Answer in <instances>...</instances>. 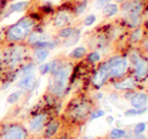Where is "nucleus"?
<instances>
[{"mask_svg": "<svg viewBox=\"0 0 148 139\" xmlns=\"http://www.w3.org/2000/svg\"><path fill=\"white\" fill-rule=\"evenodd\" d=\"M36 25L34 17L29 15L22 16L15 23L11 24L7 27L4 32V39L9 45L22 43L26 40L28 34L34 29Z\"/></svg>", "mask_w": 148, "mask_h": 139, "instance_id": "1", "label": "nucleus"}, {"mask_svg": "<svg viewBox=\"0 0 148 139\" xmlns=\"http://www.w3.org/2000/svg\"><path fill=\"white\" fill-rule=\"evenodd\" d=\"M27 47L25 43H16L11 45L0 53V67L7 70H14L18 67H21L25 63L27 57Z\"/></svg>", "mask_w": 148, "mask_h": 139, "instance_id": "2", "label": "nucleus"}, {"mask_svg": "<svg viewBox=\"0 0 148 139\" xmlns=\"http://www.w3.org/2000/svg\"><path fill=\"white\" fill-rule=\"evenodd\" d=\"M73 72V66L71 64H64L51 74V79L49 85V91L53 96L62 98L66 95L69 87L70 78Z\"/></svg>", "mask_w": 148, "mask_h": 139, "instance_id": "3", "label": "nucleus"}, {"mask_svg": "<svg viewBox=\"0 0 148 139\" xmlns=\"http://www.w3.org/2000/svg\"><path fill=\"white\" fill-rule=\"evenodd\" d=\"M29 132L21 123H9L0 131V139H28Z\"/></svg>", "mask_w": 148, "mask_h": 139, "instance_id": "4", "label": "nucleus"}, {"mask_svg": "<svg viewBox=\"0 0 148 139\" xmlns=\"http://www.w3.org/2000/svg\"><path fill=\"white\" fill-rule=\"evenodd\" d=\"M120 9L126 15V18H136L142 16L144 4L142 0H127L121 3Z\"/></svg>", "mask_w": 148, "mask_h": 139, "instance_id": "5", "label": "nucleus"}, {"mask_svg": "<svg viewBox=\"0 0 148 139\" xmlns=\"http://www.w3.org/2000/svg\"><path fill=\"white\" fill-rule=\"evenodd\" d=\"M91 111V106L88 102L82 100H76L73 101L71 105L68 107V114L70 117L74 119H84L89 115Z\"/></svg>", "mask_w": 148, "mask_h": 139, "instance_id": "6", "label": "nucleus"}, {"mask_svg": "<svg viewBox=\"0 0 148 139\" xmlns=\"http://www.w3.org/2000/svg\"><path fill=\"white\" fill-rule=\"evenodd\" d=\"M49 122V114L47 113H38L30 118L27 123V130L29 134L40 133L45 129V125Z\"/></svg>", "mask_w": 148, "mask_h": 139, "instance_id": "7", "label": "nucleus"}, {"mask_svg": "<svg viewBox=\"0 0 148 139\" xmlns=\"http://www.w3.org/2000/svg\"><path fill=\"white\" fill-rule=\"evenodd\" d=\"M109 76L113 78H119L123 76L127 70V60L125 58L114 57L111 58L109 61Z\"/></svg>", "mask_w": 148, "mask_h": 139, "instance_id": "8", "label": "nucleus"}, {"mask_svg": "<svg viewBox=\"0 0 148 139\" xmlns=\"http://www.w3.org/2000/svg\"><path fill=\"white\" fill-rule=\"evenodd\" d=\"M130 60L135 66V75L137 78H145L148 75V61L144 58L140 57L136 53H132Z\"/></svg>", "mask_w": 148, "mask_h": 139, "instance_id": "9", "label": "nucleus"}, {"mask_svg": "<svg viewBox=\"0 0 148 139\" xmlns=\"http://www.w3.org/2000/svg\"><path fill=\"white\" fill-rule=\"evenodd\" d=\"M75 18V14L72 13L71 11L66 9H62L56 13L55 17L53 19V24L55 27L57 28H62L64 26L71 25L72 21Z\"/></svg>", "mask_w": 148, "mask_h": 139, "instance_id": "10", "label": "nucleus"}, {"mask_svg": "<svg viewBox=\"0 0 148 139\" xmlns=\"http://www.w3.org/2000/svg\"><path fill=\"white\" fill-rule=\"evenodd\" d=\"M30 5L29 0H20V1H14L7 7V9H4V13L2 18H7L11 14L21 13L28 9Z\"/></svg>", "mask_w": 148, "mask_h": 139, "instance_id": "11", "label": "nucleus"}, {"mask_svg": "<svg viewBox=\"0 0 148 139\" xmlns=\"http://www.w3.org/2000/svg\"><path fill=\"white\" fill-rule=\"evenodd\" d=\"M36 83H37L36 75L34 73H31V74L24 75V76L20 77L19 81L17 82V88L25 93L31 92L34 89Z\"/></svg>", "mask_w": 148, "mask_h": 139, "instance_id": "12", "label": "nucleus"}, {"mask_svg": "<svg viewBox=\"0 0 148 139\" xmlns=\"http://www.w3.org/2000/svg\"><path fill=\"white\" fill-rule=\"evenodd\" d=\"M109 64L108 62L102 64L100 66V68L96 72V74L93 77V84L95 85L97 88H101L105 82L107 81V79L109 78Z\"/></svg>", "mask_w": 148, "mask_h": 139, "instance_id": "13", "label": "nucleus"}, {"mask_svg": "<svg viewBox=\"0 0 148 139\" xmlns=\"http://www.w3.org/2000/svg\"><path fill=\"white\" fill-rule=\"evenodd\" d=\"M60 127V122L59 120H51L47 122L43 129V137L47 139H51L58 134Z\"/></svg>", "mask_w": 148, "mask_h": 139, "instance_id": "14", "label": "nucleus"}, {"mask_svg": "<svg viewBox=\"0 0 148 139\" xmlns=\"http://www.w3.org/2000/svg\"><path fill=\"white\" fill-rule=\"evenodd\" d=\"M32 49V61L34 62L36 65H40V64L45 63L47 59L49 58L51 51L45 49Z\"/></svg>", "mask_w": 148, "mask_h": 139, "instance_id": "15", "label": "nucleus"}, {"mask_svg": "<svg viewBox=\"0 0 148 139\" xmlns=\"http://www.w3.org/2000/svg\"><path fill=\"white\" fill-rule=\"evenodd\" d=\"M148 103V96L145 93H137L131 98V105L136 109L144 108Z\"/></svg>", "mask_w": 148, "mask_h": 139, "instance_id": "16", "label": "nucleus"}, {"mask_svg": "<svg viewBox=\"0 0 148 139\" xmlns=\"http://www.w3.org/2000/svg\"><path fill=\"white\" fill-rule=\"evenodd\" d=\"M59 45L57 39H49V40H43V41H38V42L34 43L30 47V49H49V51H53L56 47Z\"/></svg>", "mask_w": 148, "mask_h": 139, "instance_id": "17", "label": "nucleus"}, {"mask_svg": "<svg viewBox=\"0 0 148 139\" xmlns=\"http://www.w3.org/2000/svg\"><path fill=\"white\" fill-rule=\"evenodd\" d=\"M119 11H120V6L117 3H110L103 8V14L105 17H113L117 15Z\"/></svg>", "mask_w": 148, "mask_h": 139, "instance_id": "18", "label": "nucleus"}, {"mask_svg": "<svg viewBox=\"0 0 148 139\" xmlns=\"http://www.w3.org/2000/svg\"><path fill=\"white\" fill-rule=\"evenodd\" d=\"M87 49L84 47H78L74 49L70 53H69V58L72 60H81L84 57L87 55Z\"/></svg>", "mask_w": 148, "mask_h": 139, "instance_id": "19", "label": "nucleus"}, {"mask_svg": "<svg viewBox=\"0 0 148 139\" xmlns=\"http://www.w3.org/2000/svg\"><path fill=\"white\" fill-rule=\"evenodd\" d=\"M80 29H78V28H76V30H75V32L71 35L70 37H68V38L64 39V41H62V45H64V47H73V45H75L77 42L79 41V39H80Z\"/></svg>", "mask_w": 148, "mask_h": 139, "instance_id": "20", "label": "nucleus"}, {"mask_svg": "<svg viewBox=\"0 0 148 139\" xmlns=\"http://www.w3.org/2000/svg\"><path fill=\"white\" fill-rule=\"evenodd\" d=\"M36 66L37 65L33 61L25 62V63L20 67V76H24V75L34 73L35 69H36Z\"/></svg>", "mask_w": 148, "mask_h": 139, "instance_id": "21", "label": "nucleus"}, {"mask_svg": "<svg viewBox=\"0 0 148 139\" xmlns=\"http://www.w3.org/2000/svg\"><path fill=\"white\" fill-rule=\"evenodd\" d=\"M135 87V80L132 78H128L120 83L115 84V88L119 90H130Z\"/></svg>", "mask_w": 148, "mask_h": 139, "instance_id": "22", "label": "nucleus"}, {"mask_svg": "<svg viewBox=\"0 0 148 139\" xmlns=\"http://www.w3.org/2000/svg\"><path fill=\"white\" fill-rule=\"evenodd\" d=\"M25 94V92H23L22 90H17L12 92L11 94L8 95L7 97V103L10 105H14L16 104L17 102H19L20 99L22 98V96Z\"/></svg>", "mask_w": 148, "mask_h": 139, "instance_id": "23", "label": "nucleus"}, {"mask_svg": "<svg viewBox=\"0 0 148 139\" xmlns=\"http://www.w3.org/2000/svg\"><path fill=\"white\" fill-rule=\"evenodd\" d=\"M75 30H76V27H74V26H72V25L62 27V28H60L59 31H58V37H59V38L66 39L74 34Z\"/></svg>", "mask_w": 148, "mask_h": 139, "instance_id": "24", "label": "nucleus"}, {"mask_svg": "<svg viewBox=\"0 0 148 139\" xmlns=\"http://www.w3.org/2000/svg\"><path fill=\"white\" fill-rule=\"evenodd\" d=\"M143 28L142 27H136L132 30V32L130 34V41L133 43H137V42H140L142 40V37H143Z\"/></svg>", "mask_w": 148, "mask_h": 139, "instance_id": "25", "label": "nucleus"}, {"mask_svg": "<svg viewBox=\"0 0 148 139\" xmlns=\"http://www.w3.org/2000/svg\"><path fill=\"white\" fill-rule=\"evenodd\" d=\"M88 4H89L88 0H80V1L76 4V6H75V8H74L75 16H79L84 13V12L86 11L87 7H88Z\"/></svg>", "mask_w": 148, "mask_h": 139, "instance_id": "26", "label": "nucleus"}, {"mask_svg": "<svg viewBox=\"0 0 148 139\" xmlns=\"http://www.w3.org/2000/svg\"><path fill=\"white\" fill-rule=\"evenodd\" d=\"M101 60V55L98 51H92L91 53L88 55V61L92 64H95Z\"/></svg>", "mask_w": 148, "mask_h": 139, "instance_id": "27", "label": "nucleus"}, {"mask_svg": "<svg viewBox=\"0 0 148 139\" xmlns=\"http://www.w3.org/2000/svg\"><path fill=\"white\" fill-rule=\"evenodd\" d=\"M146 111V108H140V109H129L125 112V115L126 116H135V115H139V114H142Z\"/></svg>", "mask_w": 148, "mask_h": 139, "instance_id": "28", "label": "nucleus"}, {"mask_svg": "<svg viewBox=\"0 0 148 139\" xmlns=\"http://www.w3.org/2000/svg\"><path fill=\"white\" fill-rule=\"evenodd\" d=\"M110 2H111V0H96L95 8L98 10L103 9V8L106 7L108 4H110Z\"/></svg>", "mask_w": 148, "mask_h": 139, "instance_id": "29", "label": "nucleus"}, {"mask_svg": "<svg viewBox=\"0 0 148 139\" xmlns=\"http://www.w3.org/2000/svg\"><path fill=\"white\" fill-rule=\"evenodd\" d=\"M96 19H97V17H96L95 14H90V15H88L86 18H85V20H84V25H86V26L93 25V24L95 23Z\"/></svg>", "mask_w": 148, "mask_h": 139, "instance_id": "30", "label": "nucleus"}, {"mask_svg": "<svg viewBox=\"0 0 148 139\" xmlns=\"http://www.w3.org/2000/svg\"><path fill=\"white\" fill-rule=\"evenodd\" d=\"M111 135L113 136V137H115V138H122L123 136L125 135V131L124 130H122V129H113L112 130V132H111Z\"/></svg>", "mask_w": 148, "mask_h": 139, "instance_id": "31", "label": "nucleus"}, {"mask_svg": "<svg viewBox=\"0 0 148 139\" xmlns=\"http://www.w3.org/2000/svg\"><path fill=\"white\" fill-rule=\"evenodd\" d=\"M145 128H146L145 123H138L134 128V133L136 134V135H139V134H141L143 131H144Z\"/></svg>", "mask_w": 148, "mask_h": 139, "instance_id": "32", "label": "nucleus"}, {"mask_svg": "<svg viewBox=\"0 0 148 139\" xmlns=\"http://www.w3.org/2000/svg\"><path fill=\"white\" fill-rule=\"evenodd\" d=\"M104 114L105 113H104L103 110H96V111H94L93 113L91 114L90 120H94V119H97V118H99V117H102Z\"/></svg>", "mask_w": 148, "mask_h": 139, "instance_id": "33", "label": "nucleus"}, {"mask_svg": "<svg viewBox=\"0 0 148 139\" xmlns=\"http://www.w3.org/2000/svg\"><path fill=\"white\" fill-rule=\"evenodd\" d=\"M140 42H141V47H142V49H144V51L148 55V38L142 39Z\"/></svg>", "mask_w": 148, "mask_h": 139, "instance_id": "34", "label": "nucleus"}, {"mask_svg": "<svg viewBox=\"0 0 148 139\" xmlns=\"http://www.w3.org/2000/svg\"><path fill=\"white\" fill-rule=\"evenodd\" d=\"M3 6H4V0H0V14H2L3 12Z\"/></svg>", "mask_w": 148, "mask_h": 139, "instance_id": "35", "label": "nucleus"}, {"mask_svg": "<svg viewBox=\"0 0 148 139\" xmlns=\"http://www.w3.org/2000/svg\"><path fill=\"white\" fill-rule=\"evenodd\" d=\"M114 1H115L117 4H121V3H123V2L127 1V0H114Z\"/></svg>", "mask_w": 148, "mask_h": 139, "instance_id": "36", "label": "nucleus"}, {"mask_svg": "<svg viewBox=\"0 0 148 139\" xmlns=\"http://www.w3.org/2000/svg\"><path fill=\"white\" fill-rule=\"evenodd\" d=\"M143 25H144V28H145V29L148 30V19L144 22V24H143Z\"/></svg>", "mask_w": 148, "mask_h": 139, "instance_id": "37", "label": "nucleus"}, {"mask_svg": "<svg viewBox=\"0 0 148 139\" xmlns=\"http://www.w3.org/2000/svg\"><path fill=\"white\" fill-rule=\"evenodd\" d=\"M133 139H145V137H144V136H138V137L133 138Z\"/></svg>", "mask_w": 148, "mask_h": 139, "instance_id": "38", "label": "nucleus"}, {"mask_svg": "<svg viewBox=\"0 0 148 139\" xmlns=\"http://www.w3.org/2000/svg\"><path fill=\"white\" fill-rule=\"evenodd\" d=\"M81 139H95V138H93V137H88V136H87V137H83V138H81Z\"/></svg>", "mask_w": 148, "mask_h": 139, "instance_id": "39", "label": "nucleus"}, {"mask_svg": "<svg viewBox=\"0 0 148 139\" xmlns=\"http://www.w3.org/2000/svg\"><path fill=\"white\" fill-rule=\"evenodd\" d=\"M60 139H68V138H66V137H64V136H62V137H60Z\"/></svg>", "mask_w": 148, "mask_h": 139, "instance_id": "40", "label": "nucleus"}, {"mask_svg": "<svg viewBox=\"0 0 148 139\" xmlns=\"http://www.w3.org/2000/svg\"><path fill=\"white\" fill-rule=\"evenodd\" d=\"M9 1H14V0H9Z\"/></svg>", "mask_w": 148, "mask_h": 139, "instance_id": "41", "label": "nucleus"}]
</instances>
